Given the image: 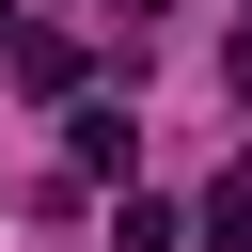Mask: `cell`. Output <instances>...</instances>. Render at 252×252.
<instances>
[{"mask_svg":"<svg viewBox=\"0 0 252 252\" xmlns=\"http://www.w3.org/2000/svg\"><path fill=\"white\" fill-rule=\"evenodd\" d=\"M220 79H236V94H252V32H236V47H220Z\"/></svg>","mask_w":252,"mask_h":252,"instance_id":"obj_1","label":"cell"}]
</instances>
